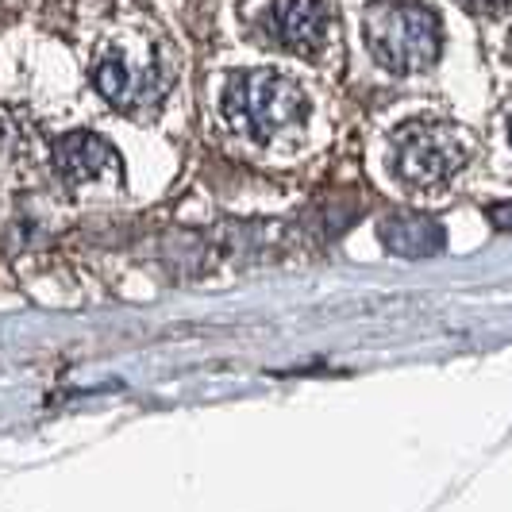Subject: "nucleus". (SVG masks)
I'll use <instances>...</instances> for the list:
<instances>
[{
  "instance_id": "obj_8",
  "label": "nucleus",
  "mask_w": 512,
  "mask_h": 512,
  "mask_svg": "<svg viewBox=\"0 0 512 512\" xmlns=\"http://www.w3.org/2000/svg\"><path fill=\"white\" fill-rule=\"evenodd\" d=\"M489 220H493V228L512 231V201H509V205H497V208H489Z\"/></svg>"
},
{
  "instance_id": "obj_3",
  "label": "nucleus",
  "mask_w": 512,
  "mask_h": 512,
  "mask_svg": "<svg viewBox=\"0 0 512 512\" xmlns=\"http://www.w3.org/2000/svg\"><path fill=\"white\" fill-rule=\"evenodd\" d=\"M93 85L120 112L154 108L174 85V62L151 35H116L93 62Z\"/></svg>"
},
{
  "instance_id": "obj_10",
  "label": "nucleus",
  "mask_w": 512,
  "mask_h": 512,
  "mask_svg": "<svg viewBox=\"0 0 512 512\" xmlns=\"http://www.w3.org/2000/svg\"><path fill=\"white\" fill-rule=\"evenodd\" d=\"M505 128H509V143H512V108H509V116H505Z\"/></svg>"
},
{
  "instance_id": "obj_4",
  "label": "nucleus",
  "mask_w": 512,
  "mask_h": 512,
  "mask_svg": "<svg viewBox=\"0 0 512 512\" xmlns=\"http://www.w3.org/2000/svg\"><path fill=\"white\" fill-rule=\"evenodd\" d=\"M362 35L374 62L393 74H420L443 51V24L424 0H370Z\"/></svg>"
},
{
  "instance_id": "obj_5",
  "label": "nucleus",
  "mask_w": 512,
  "mask_h": 512,
  "mask_svg": "<svg viewBox=\"0 0 512 512\" xmlns=\"http://www.w3.org/2000/svg\"><path fill=\"white\" fill-rule=\"evenodd\" d=\"M54 174L62 185L70 189H81V185H93V181H104L112 174H120V158L116 151L104 143L101 135L93 131H74V135H62L51 151Z\"/></svg>"
},
{
  "instance_id": "obj_2",
  "label": "nucleus",
  "mask_w": 512,
  "mask_h": 512,
  "mask_svg": "<svg viewBox=\"0 0 512 512\" xmlns=\"http://www.w3.org/2000/svg\"><path fill=\"white\" fill-rule=\"evenodd\" d=\"M474 135L451 120H412L385 143V178L409 197H439L466 174Z\"/></svg>"
},
{
  "instance_id": "obj_6",
  "label": "nucleus",
  "mask_w": 512,
  "mask_h": 512,
  "mask_svg": "<svg viewBox=\"0 0 512 512\" xmlns=\"http://www.w3.org/2000/svg\"><path fill=\"white\" fill-rule=\"evenodd\" d=\"M274 31L293 54L320 58L324 47L332 43V12L324 0H278Z\"/></svg>"
},
{
  "instance_id": "obj_7",
  "label": "nucleus",
  "mask_w": 512,
  "mask_h": 512,
  "mask_svg": "<svg viewBox=\"0 0 512 512\" xmlns=\"http://www.w3.org/2000/svg\"><path fill=\"white\" fill-rule=\"evenodd\" d=\"M382 243L393 255L424 258L436 255L443 247V231L432 220H424V216H393V220L382 224Z\"/></svg>"
},
{
  "instance_id": "obj_9",
  "label": "nucleus",
  "mask_w": 512,
  "mask_h": 512,
  "mask_svg": "<svg viewBox=\"0 0 512 512\" xmlns=\"http://www.w3.org/2000/svg\"><path fill=\"white\" fill-rule=\"evenodd\" d=\"M470 12H501L505 4H512V0H462Z\"/></svg>"
},
{
  "instance_id": "obj_1",
  "label": "nucleus",
  "mask_w": 512,
  "mask_h": 512,
  "mask_svg": "<svg viewBox=\"0 0 512 512\" xmlns=\"http://www.w3.org/2000/svg\"><path fill=\"white\" fill-rule=\"evenodd\" d=\"M220 120L235 139L255 151L289 154L305 143L312 128V97L285 70H239L220 89Z\"/></svg>"
}]
</instances>
